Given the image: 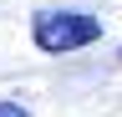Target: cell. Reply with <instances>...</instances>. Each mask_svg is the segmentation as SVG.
<instances>
[{
  "instance_id": "obj_2",
  "label": "cell",
  "mask_w": 122,
  "mask_h": 117,
  "mask_svg": "<svg viewBox=\"0 0 122 117\" xmlns=\"http://www.w3.org/2000/svg\"><path fill=\"white\" fill-rule=\"evenodd\" d=\"M0 117H25L20 102H10V97H0Z\"/></svg>"
},
{
  "instance_id": "obj_1",
  "label": "cell",
  "mask_w": 122,
  "mask_h": 117,
  "mask_svg": "<svg viewBox=\"0 0 122 117\" xmlns=\"http://www.w3.org/2000/svg\"><path fill=\"white\" fill-rule=\"evenodd\" d=\"M97 36H102V20L97 15H81V10H41L36 15V46L51 51V56L81 51Z\"/></svg>"
}]
</instances>
